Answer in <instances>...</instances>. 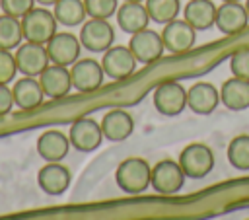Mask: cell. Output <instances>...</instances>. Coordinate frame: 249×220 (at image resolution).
Returning a JSON list of instances; mask_svg holds the SVG:
<instances>
[{
	"mask_svg": "<svg viewBox=\"0 0 249 220\" xmlns=\"http://www.w3.org/2000/svg\"><path fill=\"white\" fill-rule=\"evenodd\" d=\"M115 181L126 195H140L152 185V165L144 158H126L119 164Z\"/></svg>",
	"mask_w": 249,
	"mask_h": 220,
	"instance_id": "6da1fadb",
	"label": "cell"
},
{
	"mask_svg": "<svg viewBox=\"0 0 249 220\" xmlns=\"http://www.w3.org/2000/svg\"><path fill=\"white\" fill-rule=\"evenodd\" d=\"M56 25H58V21L51 10H47L45 6H41V8L35 6L21 18L23 41L47 45L49 39L58 31Z\"/></svg>",
	"mask_w": 249,
	"mask_h": 220,
	"instance_id": "7a4b0ae2",
	"label": "cell"
},
{
	"mask_svg": "<svg viewBox=\"0 0 249 220\" xmlns=\"http://www.w3.org/2000/svg\"><path fill=\"white\" fill-rule=\"evenodd\" d=\"M179 165L191 179H204L214 167V152L202 142L187 144L179 154Z\"/></svg>",
	"mask_w": 249,
	"mask_h": 220,
	"instance_id": "3957f363",
	"label": "cell"
},
{
	"mask_svg": "<svg viewBox=\"0 0 249 220\" xmlns=\"http://www.w3.org/2000/svg\"><path fill=\"white\" fill-rule=\"evenodd\" d=\"M152 101L160 115L177 117L187 107V90L175 80H165L156 86Z\"/></svg>",
	"mask_w": 249,
	"mask_h": 220,
	"instance_id": "277c9868",
	"label": "cell"
},
{
	"mask_svg": "<svg viewBox=\"0 0 249 220\" xmlns=\"http://www.w3.org/2000/svg\"><path fill=\"white\" fill-rule=\"evenodd\" d=\"M80 43L91 53H105L115 43V29L109 19L89 18L80 27Z\"/></svg>",
	"mask_w": 249,
	"mask_h": 220,
	"instance_id": "5b68a950",
	"label": "cell"
},
{
	"mask_svg": "<svg viewBox=\"0 0 249 220\" xmlns=\"http://www.w3.org/2000/svg\"><path fill=\"white\" fill-rule=\"evenodd\" d=\"M185 171L175 160H160L152 165V189L160 195H175L185 185Z\"/></svg>",
	"mask_w": 249,
	"mask_h": 220,
	"instance_id": "8992f818",
	"label": "cell"
},
{
	"mask_svg": "<svg viewBox=\"0 0 249 220\" xmlns=\"http://www.w3.org/2000/svg\"><path fill=\"white\" fill-rule=\"evenodd\" d=\"M103 130H101V123H97L91 117H80L70 125V132H68V140L70 146L76 148L78 152H93L101 146L103 142Z\"/></svg>",
	"mask_w": 249,
	"mask_h": 220,
	"instance_id": "52a82bcc",
	"label": "cell"
},
{
	"mask_svg": "<svg viewBox=\"0 0 249 220\" xmlns=\"http://www.w3.org/2000/svg\"><path fill=\"white\" fill-rule=\"evenodd\" d=\"M45 47H47L49 60L53 64L66 66V68H70L80 58V51H82L80 37H76L70 31H56Z\"/></svg>",
	"mask_w": 249,
	"mask_h": 220,
	"instance_id": "ba28073f",
	"label": "cell"
},
{
	"mask_svg": "<svg viewBox=\"0 0 249 220\" xmlns=\"http://www.w3.org/2000/svg\"><path fill=\"white\" fill-rule=\"evenodd\" d=\"M70 78L72 88L80 93H89L101 88L105 80V72L99 60L95 58H78L70 66Z\"/></svg>",
	"mask_w": 249,
	"mask_h": 220,
	"instance_id": "9c48e42d",
	"label": "cell"
},
{
	"mask_svg": "<svg viewBox=\"0 0 249 220\" xmlns=\"http://www.w3.org/2000/svg\"><path fill=\"white\" fill-rule=\"evenodd\" d=\"M136 56L132 55V51L128 49V45H113L111 49H107L103 53L101 58V66L107 78L111 80H124L130 74H134L136 70Z\"/></svg>",
	"mask_w": 249,
	"mask_h": 220,
	"instance_id": "30bf717a",
	"label": "cell"
},
{
	"mask_svg": "<svg viewBox=\"0 0 249 220\" xmlns=\"http://www.w3.org/2000/svg\"><path fill=\"white\" fill-rule=\"evenodd\" d=\"M128 49L132 51V55L136 56L138 62H142V64H152V62H156L158 58H161V55H163V51H165V45H163L161 33H158V31L146 27V29H142V31L130 35Z\"/></svg>",
	"mask_w": 249,
	"mask_h": 220,
	"instance_id": "8fae6325",
	"label": "cell"
},
{
	"mask_svg": "<svg viewBox=\"0 0 249 220\" xmlns=\"http://www.w3.org/2000/svg\"><path fill=\"white\" fill-rule=\"evenodd\" d=\"M16 64H18V72H21L23 76H33L37 78L49 64V55H47V47L39 45V43H31V41H23L16 53Z\"/></svg>",
	"mask_w": 249,
	"mask_h": 220,
	"instance_id": "7c38bea8",
	"label": "cell"
},
{
	"mask_svg": "<svg viewBox=\"0 0 249 220\" xmlns=\"http://www.w3.org/2000/svg\"><path fill=\"white\" fill-rule=\"evenodd\" d=\"M161 39H163L165 51H169L173 55H181V53H187L193 49V45L196 41V29L191 23H187L185 19L175 18L173 21L163 25Z\"/></svg>",
	"mask_w": 249,
	"mask_h": 220,
	"instance_id": "4fadbf2b",
	"label": "cell"
},
{
	"mask_svg": "<svg viewBox=\"0 0 249 220\" xmlns=\"http://www.w3.org/2000/svg\"><path fill=\"white\" fill-rule=\"evenodd\" d=\"M249 23V14L241 2H222L216 10V27L224 35H237Z\"/></svg>",
	"mask_w": 249,
	"mask_h": 220,
	"instance_id": "5bb4252c",
	"label": "cell"
},
{
	"mask_svg": "<svg viewBox=\"0 0 249 220\" xmlns=\"http://www.w3.org/2000/svg\"><path fill=\"white\" fill-rule=\"evenodd\" d=\"M70 179H72L70 169L66 165H62L60 162H47L37 173V183H39L41 191L51 197L62 195L68 189Z\"/></svg>",
	"mask_w": 249,
	"mask_h": 220,
	"instance_id": "9a60e30c",
	"label": "cell"
},
{
	"mask_svg": "<svg viewBox=\"0 0 249 220\" xmlns=\"http://www.w3.org/2000/svg\"><path fill=\"white\" fill-rule=\"evenodd\" d=\"M39 84L45 92L47 97L51 99H60L70 93L72 90V78H70V68L58 66V64H49L39 76Z\"/></svg>",
	"mask_w": 249,
	"mask_h": 220,
	"instance_id": "2e32d148",
	"label": "cell"
},
{
	"mask_svg": "<svg viewBox=\"0 0 249 220\" xmlns=\"http://www.w3.org/2000/svg\"><path fill=\"white\" fill-rule=\"evenodd\" d=\"M220 103V90L210 82H196L187 90V107L196 115H210Z\"/></svg>",
	"mask_w": 249,
	"mask_h": 220,
	"instance_id": "e0dca14e",
	"label": "cell"
},
{
	"mask_svg": "<svg viewBox=\"0 0 249 220\" xmlns=\"http://www.w3.org/2000/svg\"><path fill=\"white\" fill-rule=\"evenodd\" d=\"M103 136L111 142H123L134 132V119L124 109H111L101 117Z\"/></svg>",
	"mask_w": 249,
	"mask_h": 220,
	"instance_id": "ac0fdd59",
	"label": "cell"
},
{
	"mask_svg": "<svg viewBox=\"0 0 249 220\" xmlns=\"http://www.w3.org/2000/svg\"><path fill=\"white\" fill-rule=\"evenodd\" d=\"M115 16H117V25L128 35L146 29L148 23L152 21L144 2H123L119 4V10Z\"/></svg>",
	"mask_w": 249,
	"mask_h": 220,
	"instance_id": "d6986e66",
	"label": "cell"
},
{
	"mask_svg": "<svg viewBox=\"0 0 249 220\" xmlns=\"http://www.w3.org/2000/svg\"><path fill=\"white\" fill-rule=\"evenodd\" d=\"M12 93H14V103L21 111H33L45 99V92L39 84V78H33V76L19 78L12 88Z\"/></svg>",
	"mask_w": 249,
	"mask_h": 220,
	"instance_id": "ffe728a7",
	"label": "cell"
},
{
	"mask_svg": "<svg viewBox=\"0 0 249 220\" xmlns=\"http://www.w3.org/2000/svg\"><path fill=\"white\" fill-rule=\"evenodd\" d=\"M70 150V140L68 134L49 128L45 132H41V136L37 138V154L45 160V162H60L66 158Z\"/></svg>",
	"mask_w": 249,
	"mask_h": 220,
	"instance_id": "44dd1931",
	"label": "cell"
},
{
	"mask_svg": "<svg viewBox=\"0 0 249 220\" xmlns=\"http://www.w3.org/2000/svg\"><path fill=\"white\" fill-rule=\"evenodd\" d=\"M216 10L218 6L212 0H189L183 8V19L196 31H204L216 23Z\"/></svg>",
	"mask_w": 249,
	"mask_h": 220,
	"instance_id": "7402d4cb",
	"label": "cell"
},
{
	"mask_svg": "<svg viewBox=\"0 0 249 220\" xmlns=\"http://www.w3.org/2000/svg\"><path fill=\"white\" fill-rule=\"evenodd\" d=\"M220 101L230 111H243L249 107V80L228 78L220 88Z\"/></svg>",
	"mask_w": 249,
	"mask_h": 220,
	"instance_id": "603a6c76",
	"label": "cell"
},
{
	"mask_svg": "<svg viewBox=\"0 0 249 220\" xmlns=\"http://www.w3.org/2000/svg\"><path fill=\"white\" fill-rule=\"evenodd\" d=\"M56 21L64 27H76L86 21V6L84 0H58L53 10Z\"/></svg>",
	"mask_w": 249,
	"mask_h": 220,
	"instance_id": "cb8c5ba5",
	"label": "cell"
},
{
	"mask_svg": "<svg viewBox=\"0 0 249 220\" xmlns=\"http://www.w3.org/2000/svg\"><path fill=\"white\" fill-rule=\"evenodd\" d=\"M23 43V31H21V19L2 14L0 16V49L14 51Z\"/></svg>",
	"mask_w": 249,
	"mask_h": 220,
	"instance_id": "d4e9b609",
	"label": "cell"
},
{
	"mask_svg": "<svg viewBox=\"0 0 249 220\" xmlns=\"http://www.w3.org/2000/svg\"><path fill=\"white\" fill-rule=\"evenodd\" d=\"M144 6L148 10L150 19L160 23V25L173 21L181 12L179 0H144Z\"/></svg>",
	"mask_w": 249,
	"mask_h": 220,
	"instance_id": "484cf974",
	"label": "cell"
},
{
	"mask_svg": "<svg viewBox=\"0 0 249 220\" xmlns=\"http://www.w3.org/2000/svg\"><path fill=\"white\" fill-rule=\"evenodd\" d=\"M228 162L239 171H249V134H237L230 140Z\"/></svg>",
	"mask_w": 249,
	"mask_h": 220,
	"instance_id": "4316f807",
	"label": "cell"
},
{
	"mask_svg": "<svg viewBox=\"0 0 249 220\" xmlns=\"http://www.w3.org/2000/svg\"><path fill=\"white\" fill-rule=\"evenodd\" d=\"M88 18L109 19L119 10V0H84Z\"/></svg>",
	"mask_w": 249,
	"mask_h": 220,
	"instance_id": "83f0119b",
	"label": "cell"
},
{
	"mask_svg": "<svg viewBox=\"0 0 249 220\" xmlns=\"http://www.w3.org/2000/svg\"><path fill=\"white\" fill-rule=\"evenodd\" d=\"M230 70L235 78L249 80V47H241L230 56Z\"/></svg>",
	"mask_w": 249,
	"mask_h": 220,
	"instance_id": "f1b7e54d",
	"label": "cell"
},
{
	"mask_svg": "<svg viewBox=\"0 0 249 220\" xmlns=\"http://www.w3.org/2000/svg\"><path fill=\"white\" fill-rule=\"evenodd\" d=\"M16 72H18L16 56L12 55V51L0 49V84H10L16 78Z\"/></svg>",
	"mask_w": 249,
	"mask_h": 220,
	"instance_id": "f546056e",
	"label": "cell"
},
{
	"mask_svg": "<svg viewBox=\"0 0 249 220\" xmlns=\"http://www.w3.org/2000/svg\"><path fill=\"white\" fill-rule=\"evenodd\" d=\"M31 8H35V0H0V10L14 18H23Z\"/></svg>",
	"mask_w": 249,
	"mask_h": 220,
	"instance_id": "4dcf8cb0",
	"label": "cell"
},
{
	"mask_svg": "<svg viewBox=\"0 0 249 220\" xmlns=\"http://www.w3.org/2000/svg\"><path fill=\"white\" fill-rule=\"evenodd\" d=\"M14 93L12 88H8V84H0V117L8 115L14 107Z\"/></svg>",
	"mask_w": 249,
	"mask_h": 220,
	"instance_id": "1f68e13d",
	"label": "cell"
},
{
	"mask_svg": "<svg viewBox=\"0 0 249 220\" xmlns=\"http://www.w3.org/2000/svg\"><path fill=\"white\" fill-rule=\"evenodd\" d=\"M39 6H54L58 0H35Z\"/></svg>",
	"mask_w": 249,
	"mask_h": 220,
	"instance_id": "d6a6232c",
	"label": "cell"
},
{
	"mask_svg": "<svg viewBox=\"0 0 249 220\" xmlns=\"http://www.w3.org/2000/svg\"><path fill=\"white\" fill-rule=\"evenodd\" d=\"M245 10H247V14H249V0H245Z\"/></svg>",
	"mask_w": 249,
	"mask_h": 220,
	"instance_id": "836d02e7",
	"label": "cell"
},
{
	"mask_svg": "<svg viewBox=\"0 0 249 220\" xmlns=\"http://www.w3.org/2000/svg\"><path fill=\"white\" fill-rule=\"evenodd\" d=\"M123 2H144V0H123Z\"/></svg>",
	"mask_w": 249,
	"mask_h": 220,
	"instance_id": "e575fe53",
	"label": "cell"
},
{
	"mask_svg": "<svg viewBox=\"0 0 249 220\" xmlns=\"http://www.w3.org/2000/svg\"><path fill=\"white\" fill-rule=\"evenodd\" d=\"M222 2H241V0H222Z\"/></svg>",
	"mask_w": 249,
	"mask_h": 220,
	"instance_id": "d590c367",
	"label": "cell"
},
{
	"mask_svg": "<svg viewBox=\"0 0 249 220\" xmlns=\"http://www.w3.org/2000/svg\"><path fill=\"white\" fill-rule=\"evenodd\" d=\"M247 220H249V218H247Z\"/></svg>",
	"mask_w": 249,
	"mask_h": 220,
	"instance_id": "8d00e7d4",
	"label": "cell"
}]
</instances>
